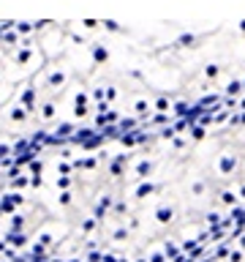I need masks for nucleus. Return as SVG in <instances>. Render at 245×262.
<instances>
[{
    "mask_svg": "<svg viewBox=\"0 0 245 262\" xmlns=\"http://www.w3.org/2000/svg\"><path fill=\"white\" fill-rule=\"evenodd\" d=\"M218 71H221V68H218V66H215V63H210V66H207V68H204V74H207V77H210V79H215V77H218Z\"/></svg>",
    "mask_w": 245,
    "mask_h": 262,
    "instance_id": "18",
    "label": "nucleus"
},
{
    "mask_svg": "<svg viewBox=\"0 0 245 262\" xmlns=\"http://www.w3.org/2000/svg\"><path fill=\"white\" fill-rule=\"evenodd\" d=\"M74 115H77V118H85L87 115V104H77V107H74Z\"/></svg>",
    "mask_w": 245,
    "mask_h": 262,
    "instance_id": "19",
    "label": "nucleus"
},
{
    "mask_svg": "<svg viewBox=\"0 0 245 262\" xmlns=\"http://www.w3.org/2000/svg\"><path fill=\"white\" fill-rule=\"evenodd\" d=\"M229 115L232 112H226V109H224L221 115H215V118H213V123H224V120H229Z\"/></svg>",
    "mask_w": 245,
    "mask_h": 262,
    "instance_id": "23",
    "label": "nucleus"
},
{
    "mask_svg": "<svg viewBox=\"0 0 245 262\" xmlns=\"http://www.w3.org/2000/svg\"><path fill=\"white\" fill-rule=\"evenodd\" d=\"M16 36H19V33H11V30H8V33H3V41H5V44H14Z\"/></svg>",
    "mask_w": 245,
    "mask_h": 262,
    "instance_id": "22",
    "label": "nucleus"
},
{
    "mask_svg": "<svg viewBox=\"0 0 245 262\" xmlns=\"http://www.w3.org/2000/svg\"><path fill=\"white\" fill-rule=\"evenodd\" d=\"M63 82H66L63 74H52V77H49V85H63Z\"/></svg>",
    "mask_w": 245,
    "mask_h": 262,
    "instance_id": "21",
    "label": "nucleus"
},
{
    "mask_svg": "<svg viewBox=\"0 0 245 262\" xmlns=\"http://www.w3.org/2000/svg\"><path fill=\"white\" fill-rule=\"evenodd\" d=\"M155 107H158V112H166V107H169V101H166V98H158V101H155Z\"/></svg>",
    "mask_w": 245,
    "mask_h": 262,
    "instance_id": "25",
    "label": "nucleus"
},
{
    "mask_svg": "<svg viewBox=\"0 0 245 262\" xmlns=\"http://www.w3.org/2000/svg\"><path fill=\"white\" fill-rule=\"evenodd\" d=\"M153 123H166V115H163V112H158V115L153 118Z\"/></svg>",
    "mask_w": 245,
    "mask_h": 262,
    "instance_id": "31",
    "label": "nucleus"
},
{
    "mask_svg": "<svg viewBox=\"0 0 245 262\" xmlns=\"http://www.w3.org/2000/svg\"><path fill=\"white\" fill-rule=\"evenodd\" d=\"M27 118V109L22 107H11V120H16V123H22V120Z\"/></svg>",
    "mask_w": 245,
    "mask_h": 262,
    "instance_id": "8",
    "label": "nucleus"
},
{
    "mask_svg": "<svg viewBox=\"0 0 245 262\" xmlns=\"http://www.w3.org/2000/svg\"><path fill=\"white\" fill-rule=\"evenodd\" d=\"M243 87H245V82H243Z\"/></svg>",
    "mask_w": 245,
    "mask_h": 262,
    "instance_id": "36",
    "label": "nucleus"
},
{
    "mask_svg": "<svg viewBox=\"0 0 245 262\" xmlns=\"http://www.w3.org/2000/svg\"><path fill=\"white\" fill-rule=\"evenodd\" d=\"M27 148H30V142H27V139H19V142L14 145V150H19V153H22V150H27Z\"/></svg>",
    "mask_w": 245,
    "mask_h": 262,
    "instance_id": "24",
    "label": "nucleus"
},
{
    "mask_svg": "<svg viewBox=\"0 0 245 262\" xmlns=\"http://www.w3.org/2000/svg\"><path fill=\"white\" fill-rule=\"evenodd\" d=\"M237 167V159L235 156H224V159H221V172H232Z\"/></svg>",
    "mask_w": 245,
    "mask_h": 262,
    "instance_id": "7",
    "label": "nucleus"
},
{
    "mask_svg": "<svg viewBox=\"0 0 245 262\" xmlns=\"http://www.w3.org/2000/svg\"><path fill=\"white\" fill-rule=\"evenodd\" d=\"M115 98H118V90H115V87H107V101H115Z\"/></svg>",
    "mask_w": 245,
    "mask_h": 262,
    "instance_id": "27",
    "label": "nucleus"
},
{
    "mask_svg": "<svg viewBox=\"0 0 245 262\" xmlns=\"http://www.w3.org/2000/svg\"><path fill=\"white\" fill-rule=\"evenodd\" d=\"M158 219H161V221H169V219H172V211H166V208H161V211H158Z\"/></svg>",
    "mask_w": 245,
    "mask_h": 262,
    "instance_id": "26",
    "label": "nucleus"
},
{
    "mask_svg": "<svg viewBox=\"0 0 245 262\" xmlns=\"http://www.w3.org/2000/svg\"><path fill=\"white\" fill-rule=\"evenodd\" d=\"M77 129H74L71 123H63V126H57V137H66L68 139V134H74Z\"/></svg>",
    "mask_w": 245,
    "mask_h": 262,
    "instance_id": "13",
    "label": "nucleus"
},
{
    "mask_svg": "<svg viewBox=\"0 0 245 262\" xmlns=\"http://www.w3.org/2000/svg\"><path fill=\"white\" fill-rule=\"evenodd\" d=\"M93 134H96V131H93V129H77V131H74V137L68 139V142H74V145H85L87 139L93 137Z\"/></svg>",
    "mask_w": 245,
    "mask_h": 262,
    "instance_id": "2",
    "label": "nucleus"
},
{
    "mask_svg": "<svg viewBox=\"0 0 245 262\" xmlns=\"http://www.w3.org/2000/svg\"><path fill=\"white\" fill-rule=\"evenodd\" d=\"M174 131H177V129H163V131H161V137H166V139H169V137H174Z\"/></svg>",
    "mask_w": 245,
    "mask_h": 262,
    "instance_id": "32",
    "label": "nucleus"
},
{
    "mask_svg": "<svg viewBox=\"0 0 245 262\" xmlns=\"http://www.w3.org/2000/svg\"><path fill=\"white\" fill-rule=\"evenodd\" d=\"M30 55H33V49H27V46H25V49H19V52H16V63H27V60H30Z\"/></svg>",
    "mask_w": 245,
    "mask_h": 262,
    "instance_id": "14",
    "label": "nucleus"
},
{
    "mask_svg": "<svg viewBox=\"0 0 245 262\" xmlns=\"http://www.w3.org/2000/svg\"><path fill=\"white\" fill-rule=\"evenodd\" d=\"M36 30V25H30V22H16V33L19 36H27V33Z\"/></svg>",
    "mask_w": 245,
    "mask_h": 262,
    "instance_id": "11",
    "label": "nucleus"
},
{
    "mask_svg": "<svg viewBox=\"0 0 245 262\" xmlns=\"http://www.w3.org/2000/svg\"><path fill=\"white\" fill-rule=\"evenodd\" d=\"M177 44L180 46H191V44H196V36H194V33H183V36L177 38Z\"/></svg>",
    "mask_w": 245,
    "mask_h": 262,
    "instance_id": "12",
    "label": "nucleus"
},
{
    "mask_svg": "<svg viewBox=\"0 0 245 262\" xmlns=\"http://www.w3.org/2000/svg\"><path fill=\"white\" fill-rule=\"evenodd\" d=\"M22 104H25L27 112H30V109L36 107V90H33V87H27V90L22 93Z\"/></svg>",
    "mask_w": 245,
    "mask_h": 262,
    "instance_id": "4",
    "label": "nucleus"
},
{
    "mask_svg": "<svg viewBox=\"0 0 245 262\" xmlns=\"http://www.w3.org/2000/svg\"><path fill=\"white\" fill-rule=\"evenodd\" d=\"M101 25H104V27H107V30H109V33H120V30H122V27H120V25H118V22H115V19H104V22H101Z\"/></svg>",
    "mask_w": 245,
    "mask_h": 262,
    "instance_id": "15",
    "label": "nucleus"
},
{
    "mask_svg": "<svg viewBox=\"0 0 245 262\" xmlns=\"http://www.w3.org/2000/svg\"><path fill=\"white\" fill-rule=\"evenodd\" d=\"M188 131H191V137H194V139H204V126L202 123H191Z\"/></svg>",
    "mask_w": 245,
    "mask_h": 262,
    "instance_id": "10",
    "label": "nucleus"
},
{
    "mask_svg": "<svg viewBox=\"0 0 245 262\" xmlns=\"http://www.w3.org/2000/svg\"><path fill=\"white\" fill-rule=\"evenodd\" d=\"M41 118H44V120L55 118V104H44V109H41Z\"/></svg>",
    "mask_w": 245,
    "mask_h": 262,
    "instance_id": "16",
    "label": "nucleus"
},
{
    "mask_svg": "<svg viewBox=\"0 0 245 262\" xmlns=\"http://www.w3.org/2000/svg\"><path fill=\"white\" fill-rule=\"evenodd\" d=\"M202 115H204V107H202V104H194V107H188V112H185V120H188V126L196 123Z\"/></svg>",
    "mask_w": 245,
    "mask_h": 262,
    "instance_id": "3",
    "label": "nucleus"
},
{
    "mask_svg": "<svg viewBox=\"0 0 245 262\" xmlns=\"http://www.w3.org/2000/svg\"><path fill=\"white\" fill-rule=\"evenodd\" d=\"M174 112H177L180 118H185V112H188V104H183V101H180V104H174Z\"/></svg>",
    "mask_w": 245,
    "mask_h": 262,
    "instance_id": "20",
    "label": "nucleus"
},
{
    "mask_svg": "<svg viewBox=\"0 0 245 262\" xmlns=\"http://www.w3.org/2000/svg\"><path fill=\"white\" fill-rule=\"evenodd\" d=\"M240 90H243V82H237V79H232L229 87H226V93H229V96H237Z\"/></svg>",
    "mask_w": 245,
    "mask_h": 262,
    "instance_id": "17",
    "label": "nucleus"
},
{
    "mask_svg": "<svg viewBox=\"0 0 245 262\" xmlns=\"http://www.w3.org/2000/svg\"><path fill=\"white\" fill-rule=\"evenodd\" d=\"M5 153H8V148H5V145H0V159H3Z\"/></svg>",
    "mask_w": 245,
    "mask_h": 262,
    "instance_id": "34",
    "label": "nucleus"
},
{
    "mask_svg": "<svg viewBox=\"0 0 245 262\" xmlns=\"http://www.w3.org/2000/svg\"><path fill=\"white\" fill-rule=\"evenodd\" d=\"M153 191V186H139V197H144V194H150Z\"/></svg>",
    "mask_w": 245,
    "mask_h": 262,
    "instance_id": "30",
    "label": "nucleus"
},
{
    "mask_svg": "<svg viewBox=\"0 0 245 262\" xmlns=\"http://www.w3.org/2000/svg\"><path fill=\"white\" fill-rule=\"evenodd\" d=\"M41 167H44L41 161H33V164H30V170H33V172H41Z\"/></svg>",
    "mask_w": 245,
    "mask_h": 262,
    "instance_id": "33",
    "label": "nucleus"
},
{
    "mask_svg": "<svg viewBox=\"0 0 245 262\" xmlns=\"http://www.w3.org/2000/svg\"><path fill=\"white\" fill-rule=\"evenodd\" d=\"M118 123H120V129L122 131H133V129H136V118H122V120H118Z\"/></svg>",
    "mask_w": 245,
    "mask_h": 262,
    "instance_id": "9",
    "label": "nucleus"
},
{
    "mask_svg": "<svg viewBox=\"0 0 245 262\" xmlns=\"http://www.w3.org/2000/svg\"><path fill=\"white\" fill-rule=\"evenodd\" d=\"M240 30H243V33H245V19H243V22H240Z\"/></svg>",
    "mask_w": 245,
    "mask_h": 262,
    "instance_id": "35",
    "label": "nucleus"
},
{
    "mask_svg": "<svg viewBox=\"0 0 245 262\" xmlns=\"http://www.w3.org/2000/svg\"><path fill=\"white\" fill-rule=\"evenodd\" d=\"M93 60H96V63H107V60H109L107 46H101V44H98V46H93Z\"/></svg>",
    "mask_w": 245,
    "mask_h": 262,
    "instance_id": "5",
    "label": "nucleus"
},
{
    "mask_svg": "<svg viewBox=\"0 0 245 262\" xmlns=\"http://www.w3.org/2000/svg\"><path fill=\"white\" fill-rule=\"evenodd\" d=\"M150 172V164L147 161H142V164H139V175H147Z\"/></svg>",
    "mask_w": 245,
    "mask_h": 262,
    "instance_id": "29",
    "label": "nucleus"
},
{
    "mask_svg": "<svg viewBox=\"0 0 245 262\" xmlns=\"http://www.w3.org/2000/svg\"><path fill=\"white\" fill-rule=\"evenodd\" d=\"M136 112H139V115L147 112V101H136Z\"/></svg>",
    "mask_w": 245,
    "mask_h": 262,
    "instance_id": "28",
    "label": "nucleus"
},
{
    "mask_svg": "<svg viewBox=\"0 0 245 262\" xmlns=\"http://www.w3.org/2000/svg\"><path fill=\"white\" fill-rule=\"evenodd\" d=\"M104 142H107V139H104V134H101V131H96V134H93V137H90V139H87V142H85V145H82V148H87V150H93V148H98V145H104Z\"/></svg>",
    "mask_w": 245,
    "mask_h": 262,
    "instance_id": "6",
    "label": "nucleus"
},
{
    "mask_svg": "<svg viewBox=\"0 0 245 262\" xmlns=\"http://www.w3.org/2000/svg\"><path fill=\"white\" fill-rule=\"evenodd\" d=\"M101 134H104V139H120L122 137V129H120V123H107L101 129Z\"/></svg>",
    "mask_w": 245,
    "mask_h": 262,
    "instance_id": "1",
    "label": "nucleus"
}]
</instances>
